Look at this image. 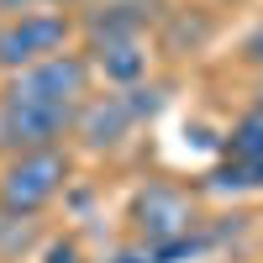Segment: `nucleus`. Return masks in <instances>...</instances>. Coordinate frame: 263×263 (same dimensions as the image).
Wrapping results in <instances>:
<instances>
[{
	"mask_svg": "<svg viewBox=\"0 0 263 263\" xmlns=\"http://www.w3.org/2000/svg\"><path fill=\"white\" fill-rule=\"evenodd\" d=\"M0 116H6V153H37V147H63V137H74L79 105H58L16 90V84H0Z\"/></svg>",
	"mask_w": 263,
	"mask_h": 263,
	"instance_id": "nucleus-3",
	"label": "nucleus"
},
{
	"mask_svg": "<svg viewBox=\"0 0 263 263\" xmlns=\"http://www.w3.org/2000/svg\"><path fill=\"white\" fill-rule=\"evenodd\" d=\"M74 174V158L63 147H37V153H11L0 168V211L6 216H42Z\"/></svg>",
	"mask_w": 263,
	"mask_h": 263,
	"instance_id": "nucleus-2",
	"label": "nucleus"
},
{
	"mask_svg": "<svg viewBox=\"0 0 263 263\" xmlns=\"http://www.w3.org/2000/svg\"><path fill=\"white\" fill-rule=\"evenodd\" d=\"M142 116V100H137V84L132 90H116V95H90L79 105V116H74V137H84V147H121V137L132 126H137Z\"/></svg>",
	"mask_w": 263,
	"mask_h": 263,
	"instance_id": "nucleus-5",
	"label": "nucleus"
},
{
	"mask_svg": "<svg viewBox=\"0 0 263 263\" xmlns=\"http://www.w3.org/2000/svg\"><path fill=\"white\" fill-rule=\"evenodd\" d=\"M32 11H53L48 0H0V21H11V16H32Z\"/></svg>",
	"mask_w": 263,
	"mask_h": 263,
	"instance_id": "nucleus-12",
	"label": "nucleus"
},
{
	"mask_svg": "<svg viewBox=\"0 0 263 263\" xmlns=\"http://www.w3.org/2000/svg\"><path fill=\"white\" fill-rule=\"evenodd\" d=\"M237 58H242V63H253V69H263V21H258V27L242 37V53H237Z\"/></svg>",
	"mask_w": 263,
	"mask_h": 263,
	"instance_id": "nucleus-11",
	"label": "nucleus"
},
{
	"mask_svg": "<svg viewBox=\"0 0 263 263\" xmlns=\"http://www.w3.org/2000/svg\"><path fill=\"white\" fill-rule=\"evenodd\" d=\"M0 153H6V116H0Z\"/></svg>",
	"mask_w": 263,
	"mask_h": 263,
	"instance_id": "nucleus-14",
	"label": "nucleus"
},
{
	"mask_svg": "<svg viewBox=\"0 0 263 263\" xmlns=\"http://www.w3.org/2000/svg\"><path fill=\"white\" fill-rule=\"evenodd\" d=\"M37 237H42L37 216H6V211H0V263H21L32 253Z\"/></svg>",
	"mask_w": 263,
	"mask_h": 263,
	"instance_id": "nucleus-9",
	"label": "nucleus"
},
{
	"mask_svg": "<svg viewBox=\"0 0 263 263\" xmlns=\"http://www.w3.org/2000/svg\"><path fill=\"white\" fill-rule=\"evenodd\" d=\"M79 53L90 58V74L111 79L116 90H132V84H142L147 63H153L147 37H105V42H84Z\"/></svg>",
	"mask_w": 263,
	"mask_h": 263,
	"instance_id": "nucleus-8",
	"label": "nucleus"
},
{
	"mask_svg": "<svg viewBox=\"0 0 263 263\" xmlns=\"http://www.w3.org/2000/svg\"><path fill=\"white\" fill-rule=\"evenodd\" d=\"M53 11H74V6H95V0H48Z\"/></svg>",
	"mask_w": 263,
	"mask_h": 263,
	"instance_id": "nucleus-13",
	"label": "nucleus"
},
{
	"mask_svg": "<svg viewBox=\"0 0 263 263\" xmlns=\"http://www.w3.org/2000/svg\"><path fill=\"white\" fill-rule=\"evenodd\" d=\"M216 184H232V190H248V184H263V111H253L227 132L221 142V168L211 174Z\"/></svg>",
	"mask_w": 263,
	"mask_h": 263,
	"instance_id": "nucleus-7",
	"label": "nucleus"
},
{
	"mask_svg": "<svg viewBox=\"0 0 263 263\" xmlns=\"http://www.w3.org/2000/svg\"><path fill=\"white\" fill-rule=\"evenodd\" d=\"M42 263H84V253H79L74 237H53V242L42 248Z\"/></svg>",
	"mask_w": 263,
	"mask_h": 263,
	"instance_id": "nucleus-10",
	"label": "nucleus"
},
{
	"mask_svg": "<svg viewBox=\"0 0 263 263\" xmlns=\"http://www.w3.org/2000/svg\"><path fill=\"white\" fill-rule=\"evenodd\" d=\"M74 11H32L0 21V74H21L32 63L74 48Z\"/></svg>",
	"mask_w": 263,
	"mask_h": 263,
	"instance_id": "nucleus-4",
	"label": "nucleus"
},
{
	"mask_svg": "<svg viewBox=\"0 0 263 263\" xmlns=\"http://www.w3.org/2000/svg\"><path fill=\"white\" fill-rule=\"evenodd\" d=\"M258 111H263V84H258Z\"/></svg>",
	"mask_w": 263,
	"mask_h": 263,
	"instance_id": "nucleus-15",
	"label": "nucleus"
},
{
	"mask_svg": "<svg viewBox=\"0 0 263 263\" xmlns=\"http://www.w3.org/2000/svg\"><path fill=\"white\" fill-rule=\"evenodd\" d=\"M153 21H163V0H95L74 16V32L84 42L105 37H147Z\"/></svg>",
	"mask_w": 263,
	"mask_h": 263,
	"instance_id": "nucleus-6",
	"label": "nucleus"
},
{
	"mask_svg": "<svg viewBox=\"0 0 263 263\" xmlns=\"http://www.w3.org/2000/svg\"><path fill=\"white\" fill-rule=\"evenodd\" d=\"M126 221H132V242H142L158 253V263L168 258H184V253H200L205 248V221H200V200L184 190V184H168V179H147L126 205Z\"/></svg>",
	"mask_w": 263,
	"mask_h": 263,
	"instance_id": "nucleus-1",
	"label": "nucleus"
}]
</instances>
